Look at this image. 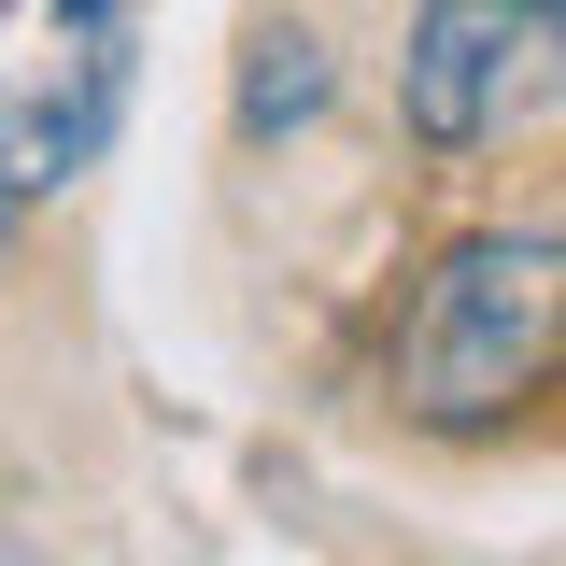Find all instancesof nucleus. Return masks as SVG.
<instances>
[{"label": "nucleus", "instance_id": "obj_1", "mask_svg": "<svg viewBox=\"0 0 566 566\" xmlns=\"http://www.w3.org/2000/svg\"><path fill=\"white\" fill-rule=\"evenodd\" d=\"M553 368H566V227H468L411 283V326H397L411 424H495Z\"/></svg>", "mask_w": 566, "mask_h": 566}, {"label": "nucleus", "instance_id": "obj_2", "mask_svg": "<svg viewBox=\"0 0 566 566\" xmlns=\"http://www.w3.org/2000/svg\"><path fill=\"white\" fill-rule=\"evenodd\" d=\"M538 57H566V14H553V0H424L411 43H397V114H411V142L468 156Z\"/></svg>", "mask_w": 566, "mask_h": 566}, {"label": "nucleus", "instance_id": "obj_3", "mask_svg": "<svg viewBox=\"0 0 566 566\" xmlns=\"http://www.w3.org/2000/svg\"><path fill=\"white\" fill-rule=\"evenodd\" d=\"M114 114H128V29H71V71H43V85L0 99V199L29 212L57 185H85L99 142H114Z\"/></svg>", "mask_w": 566, "mask_h": 566}, {"label": "nucleus", "instance_id": "obj_4", "mask_svg": "<svg viewBox=\"0 0 566 566\" xmlns=\"http://www.w3.org/2000/svg\"><path fill=\"white\" fill-rule=\"evenodd\" d=\"M326 114V43L312 29H255L241 43V142H283Z\"/></svg>", "mask_w": 566, "mask_h": 566}, {"label": "nucleus", "instance_id": "obj_5", "mask_svg": "<svg viewBox=\"0 0 566 566\" xmlns=\"http://www.w3.org/2000/svg\"><path fill=\"white\" fill-rule=\"evenodd\" d=\"M0 270H14V199H0Z\"/></svg>", "mask_w": 566, "mask_h": 566}, {"label": "nucleus", "instance_id": "obj_6", "mask_svg": "<svg viewBox=\"0 0 566 566\" xmlns=\"http://www.w3.org/2000/svg\"><path fill=\"white\" fill-rule=\"evenodd\" d=\"M0 566H29V538H14V524H0Z\"/></svg>", "mask_w": 566, "mask_h": 566}]
</instances>
